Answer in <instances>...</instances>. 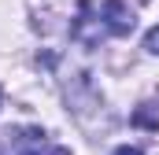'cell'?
<instances>
[{
    "instance_id": "2",
    "label": "cell",
    "mask_w": 159,
    "mask_h": 155,
    "mask_svg": "<svg viewBox=\"0 0 159 155\" xmlns=\"http://www.w3.org/2000/svg\"><path fill=\"white\" fill-rule=\"evenodd\" d=\"M15 155H70V148H52L44 129H19L15 133Z\"/></svg>"
},
{
    "instance_id": "3",
    "label": "cell",
    "mask_w": 159,
    "mask_h": 155,
    "mask_svg": "<svg viewBox=\"0 0 159 155\" xmlns=\"http://www.w3.org/2000/svg\"><path fill=\"white\" fill-rule=\"evenodd\" d=\"M133 126H144V129H159V115L152 111V107H148V104H144V107H141V111L133 115Z\"/></svg>"
},
{
    "instance_id": "5",
    "label": "cell",
    "mask_w": 159,
    "mask_h": 155,
    "mask_svg": "<svg viewBox=\"0 0 159 155\" xmlns=\"http://www.w3.org/2000/svg\"><path fill=\"white\" fill-rule=\"evenodd\" d=\"M111 155H144L141 148H133V144H122V148H115Z\"/></svg>"
},
{
    "instance_id": "4",
    "label": "cell",
    "mask_w": 159,
    "mask_h": 155,
    "mask_svg": "<svg viewBox=\"0 0 159 155\" xmlns=\"http://www.w3.org/2000/svg\"><path fill=\"white\" fill-rule=\"evenodd\" d=\"M144 48H148L152 55H159V26H152V30L144 33Z\"/></svg>"
},
{
    "instance_id": "6",
    "label": "cell",
    "mask_w": 159,
    "mask_h": 155,
    "mask_svg": "<svg viewBox=\"0 0 159 155\" xmlns=\"http://www.w3.org/2000/svg\"><path fill=\"white\" fill-rule=\"evenodd\" d=\"M0 104H4V92H0Z\"/></svg>"
},
{
    "instance_id": "1",
    "label": "cell",
    "mask_w": 159,
    "mask_h": 155,
    "mask_svg": "<svg viewBox=\"0 0 159 155\" xmlns=\"http://www.w3.org/2000/svg\"><path fill=\"white\" fill-rule=\"evenodd\" d=\"M100 19H104L107 33H115V37H126V33L137 26V15H133V7H129L126 0H104Z\"/></svg>"
}]
</instances>
